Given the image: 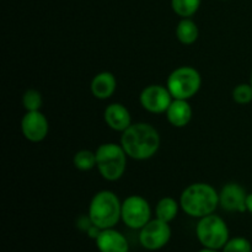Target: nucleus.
I'll use <instances>...</instances> for the list:
<instances>
[{
	"instance_id": "f3484780",
	"label": "nucleus",
	"mask_w": 252,
	"mask_h": 252,
	"mask_svg": "<svg viewBox=\"0 0 252 252\" xmlns=\"http://www.w3.org/2000/svg\"><path fill=\"white\" fill-rule=\"evenodd\" d=\"M180 208V202L172 197H164L158 202L157 207H155V216L158 219L166 223H171L179 214Z\"/></svg>"
},
{
	"instance_id": "393cba45",
	"label": "nucleus",
	"mask_w": 252,
	"mask_h": 252,
	"mask_svg": "<svg viewBox=\"0 0 252 252\" xmlns=\"http://www.w3.org/2000/svg\"><path fill=\"white\" fill-rule=\"evenodd\" d=\"M250 85L252 86V71H251V75H250Z\"/></svg>"
},
{
	"instance_id": "7ed1b4c3",
	"label": "nucleus",
	"mask_w": 252,
	"mask_h": 252,
	"mask_svg": "<svg viewBox=\"0 0 252 252\" xmlns=\"http://www.w3.org/2000/svg\"><path fill=\"white\" fill-rule=\"evenodd\" d=\"M122 202L115 192L110 189L95 193L89 204V219L94 225L103 229L115 228L121 220Z\"/></svg>"
},
{
	"instance_id": "ddd939ff",
	"label": "nucleus",
	"mask_w": 252,
	"mask_h": 252,
	"mask_svg": "<svg viewBox=\"0 0 252 252\" xmlns=\"http://www.w3.org/2000/svg\"><path fill=\"white\" fill-rule=\"evenodd\" d=\"M103 120L108 128L121 133L125 132L132 125V116L129 110L120 102H112L105 108Z\"/></svg>"
},
{
	"instance_id": "20e7f679",
	"label": "nucleus",
	"mask_w": 252,
	"mask_h": 252,
	"mask_svg": "<svg viewBox=\"0 0 252 252\" xmlns=\"http://www.w3.org/2000/svg\"><path fill=\"white\" fill-rule=\"evenodd\" d=\"M96 167L106 181H117L127 169V158L122 145L103 143L96 149Z\"/></svg>"
},
{
	"instance_id": "aec40b11",
	"label": "nucleus",
	"mask_w": 252,
	"mask_h": 252,
	"mask_svg": "<svg viewBox=\"0 0 252 252\" xmlns=\"http://www.w3.org/2000/svg\"><path fill=\"white\" fill-rule=\"evenodd\" d=\"M42 105H43V98H42L41 93L36 89H29L25 91L22 95V106L26 110V112H32V111H41Z\"/></svg>"
},
{
	"instance_id": "dca6fc26",
	"label": "nucleus",
	"mask_w": 252,
	"mask_h": 252,
	"mask_svg": "<svg viewBox=\"0 0 252 252\" xmlns=\"http://www.w3.org/2000/svg\"><path fill=\"white\" fill-rule=\"evenodd\" d=\"M199 30L196 22L189 17L181 19L176 26V37L182 44H193L198 39Z\"/></svg>"
},
{
	"instance_id": "423d86ee",
	"label": "nucleus",
	"mask_w": 252,
	"mask_h": 252,
	"mask_svg": "<svg viewBox=\"0 0 252 252\" xmlns=\"http://www.w3.org/2000/svg\"><path fill=\"white\" fill-rule=\"evenodd\" d=\"M196 235L199 244L206 249L221 250L229 238V228L224 219L217 214H209L198 220Z\"/></svg>"
},
{
	"instance_id": "9b49d317",
	"label": "nucleus",
	"mask_w": 252,
	"mask_h": 252,
	"mask_svg": "<svg viewBox=\"0 0 252 252\" xmlns=\"http://www.w3.org/2000/svg\"><path fill=\"white\" fill-rule=\"evenodd\" d=\"M246 197L248 193L241 185L229 182L219 191V206L231 213H245Z\"/></svg>"
},
{
	"instance_id": "2eb2a0df",
	"label": "nucleus",
	"mask_w": 252,
	"mask_h": 252,
	"mask_svg": "<svg viewBox=\"0 0 252 252\" xmlns=\"http://www.w3.org/2000/svg\"><path fill=\"white\" fill-rule=\"evenodd\" d=\"M117 89V79L111 71H101L96 74L90 84V90L94 97L98 100H107Z\"/></svg>"
},
{
	"instance_id": "6ab92c4d",
	"label": "nucleus",
	"mask_w": 252,
	"mask_h": 252,
	"mask_svg": "<svg viewBox=\"0 0 252 252\" xmlns=\"http://www.w3.org/2000/svg\"><path fill=\"white\" fill-rule=\"evenodd\" d=\"M73 164L80 171H90L96 167V153L91 150H79L73 158Z\"/></svg>"
},
{
	"instance_id": "f257e3e1",
	"label": "nucleus",
	"mask_w": 252,
	"mask_h": 252,
	"mask_svg": "<svg viewBox=\"0 0 252 252\" xmlns=\"http://www.w3.org/2000/svg\"><path fill=\"white\" fill-rule=\"evenodd\" d=\"M121 145L128 158L138 161L148 160L159 150L161 139L154 126L145 122L132 123L121 135Z\"/></svg>"
},
{
	"instance_id": "6e6552de",
	"label": "nucleus",
	"mask_w": 252,
	"mask_h": 252,
	"mask_svg": "<svg viewBox=\"0 0 252 252\" xmlns=\"http://www.w3.org/2000/svg\"><path fill=\"white\" fill-rule=\"evenodd\" d=\"M171 234L170 223L155 218L139 230V243L145 250L158 251L169 244Z\"/></svg>"
},
{
	"instance_id": "0eeeda50",
	"label": "nucleus",
	"mask_w": 252,
	"mask_h": 252,
	"mask_svg": "<svg viewBox=\"0 0 252 252\" xmlns=\"http://www.w3.org/2000/svg\"><path fill=\"white\" fill-rule=\"evenodd\" d=\"M121 220L130 229L140 230L152 220V208L144 197L133 194L122 202Z\"/></svg>"
},
{
	"instance_id": "4468645a",
	"label": "nucleus",
	"mask_w": 252,
	"mask_h": 252,
	"mask_svg": "<svg viewBox=\"0 0 252 252\" xmlns=\"http://www.w3.org/2000/svg\"><path fill=\"white\" fill-rule=\"evenodd\" d=\"M165 115H166V120L169 121L170 125L176 128H184L191 122L193 112H192V107L189 100L174 98Z\"/></svg>"
},
{
	"instance_id": "4be33fe9",
	"label": "nucleus",
	"mask_w": 252,
	"mask_h": 252,
	"mask_svg": "<svg viewBox=\"0 0 252 252\" xmlns=\"http://www.w3.org/2000/svg\"><path fill=\"white\" fill-rule=\"evenodd\" d=\"M231 96L238 105H249L252 102V86L250 83H241L236 85Z\"/></svg>"
},
{
	"instance_id": "39448f33",
	"label": "nucleus",
	"mask_w": 252,
	"mask_h": 252,
	"mask_svg": "<svg viewBox=\"0 0 252 252\" xmlns=\"http://www.w3.org/2000/svg\"><path fill=\"white\" fill-rule=\"evenodd\" d=\"M166 86L174 98L189 100L196 96L201 89L202 76L193 66H179L170 73Z\"/></svg>"
},
{
	"instance_id": "f03ea898",
	"label": "nucleus",
	"mask_w": 252,
	"mask_h": 252,
	"mask_svg": "<svg viewBox=\"0 0 252 252\" xmlns=\"http://www.w3.org/2000/svg\"><path fill=\"white\" fill-rule=\"evenodd\" d=\"M181 209L192 218H203L213 214L219 206V192L212 185L196 182L182 191L180 196Z\"/></svg>"
},
{
	"instance_id": "412c9836",
	"label": "nucleus",
	"mask_w": 252,
	"mask_h": 252,
	"mask_svg": "<svg viewBox=\"0 0 252 252\" xmlns=\"http://www.w3.org/2000/svg\"><path fill=\"white\" fill-rule=\"evenodd\" d=\"M221 252H252V245L249 239L235 236L229 239L228 243L221 249Z\"/></svg>"
},
{
	"instance_id": "f8f14e48",
	"label": "nucleus",
	"mask_w": 252,
	"mask_h": 252,
	"mask_svg": "<svg viewBox=\"0 0 252 252\" xmlns=\"http://www.w3.org/2000/svg\"><path fill=\"white\" fill-rule=\"evenodd\" d=\"M95 244L98 252H129L127 238L115 228L101 230Z\"/></svg>"
},
{
	"instance_id": "9d476101",
	"label": "nucleus",
	"mask_w": 252,
	"mask_h": 252,
	"mask_svg": "<svg viewBox=\"0 0 252 252\" xmlns=\"http://www.w3.org/2000/svg\"><path fill=\"white\" fill-rule=\"evenodd\" d=\"M22 135L31 143H41L49 132V122L41 111L26 112L21 120Z\"/></svg>"
},
{
	"instance_id": "a211bd4d",
	"label": "nucleus",
	"mask_w": 252,
	"mask_h": 252,
	"mask_svg": "<svg viewBox=\"0 0 252 252\" xmlns=\"http://www.w3.org/2000/svg\"><path fill=\"white\" fill-rule=\"evenodd\" d=\"M202 0H171V7L177 16L186 19L198 11Z\"/></svg>"
},
{
	"instance_id": "b1692460",
	"label": "nucleus",
	"mask_w": 252,
	"mask_h": 252,
	"mask_svg": "<svg viewBox=\"0 0 252 252\" xmlns=\"http://www.w3.org/2000/svg\"><path fill=\"white\" fill-rule=\"evenodd\" d=\"M198 252H219V250H213V249H206V248H203L201 251H198Z\"/></svg>"
},
{
	"instance_id": "1a4fd4ad",
	"label": "nucleus",
	"mask_w": 252,
	"mask_h": 252,
	"mask_svg": "<svg viewBox=\"0 0 252 252\" xmlns=\"http://www.w3.org/2000/svg\"><path fill=\"white\" fill-rule=\"evenodd\" d=\"M172 95L170 94L167 86L158 85V84H153V85H148L142 90L139 95V102L142 107L145 111L150 113H165L171 105Z\"/></svg>"
},
{
	"instance_id": "5701e85b",
	"label": "nucleus",
	"mask_w": 252,
	"mask_h": 252,
	"mask_svg": "<svg viewBox=\"0 0 252 252\" xmlns=\"http://www.w3.org/2000/svg\"><path fill=\"white\" fill-rule=\"evenodd\" d=\"M246 212L252 214V192L248 193V197H246Z\"/></svg>"
}]
</instances>
